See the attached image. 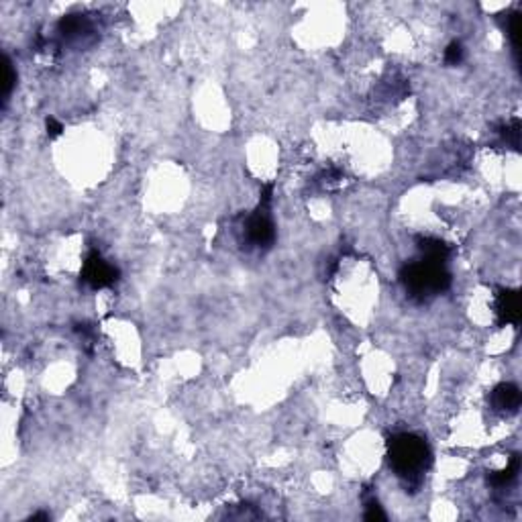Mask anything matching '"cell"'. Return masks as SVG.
I'll return each instance as SVG.
<instances>
[{
  "mask_svg": "<svg viewBox=\"0 0 522 522\" xmlns=\"http://www.w3.org/2000/svg\"><path fill=\"white\" fill-rule=\"evenodd\" d=\"M387 461L406 485H418L430 467L433 453L423 437L398 433L387 439Z\"/></svg>",
  "mask_w": 522,
  "mask_h": 522,
  "instance_id": "obj_1",
  "label": "cell"
},
{
  "mask_svg": "<svg viewBox=\"0 0 522 522\" xmlns=\"http://www.w3.org/2000/svg\"><path fill=\"white\" fill-rule=\"evenodd\" d=\"M400 282L410 298L425 302L451 286V273L447 271V263L421 257L400 270Z\"/></svg>",
  "mask_w": 522,
  "mask_h": 522,
  "instance_id": "obj_2",
  "label": "cell"
},
{
  "mask_svg": "<svg viewBox=\"0 0 522 522\" xmlns=\"http://www.w3.org/2000/svg\"><path fill=\"white\" fill-rule=\"evenodd\" d=\"M270 204L268 202H259L257 211L247 216L245 223V235H247V243L257 249H270L275 241V227L270 216Z\"/></svg>",
  "mask_w": 522,
  "mask_h": 522,
  "instance_id": "obj_3",
  "label": "cell"
},
{
  "mask_svg": "<svg viewBox=\"0 0 522 522\" xmlns=\"http://www.w3.org/2000/svg\"><path fill=\"white\" fill-rule=\"evenodd\" d=\"M118 280V270L113 263H108L98 251H92L86 261H84V270H82V282L86 286H90L92 290H102L113 286Z\"/></svg>",
  "mask_w": 522,
  "mask_h": 522,
  "instance_id": "obj_4",
  "label": "cell"
},
{
  "mask_svg": "<svg viewBox=\"0 0 522 522\" xmlns=\"http://www.w3.org/2000/svg\"><path fill=\"white\" fill-rule=\"evenodd\" d=\"M496 316L498 325H518L521 323V296L516 290H500L496 296Z\"/></svg>",
  "mask_w": 522,
  "mask_h": 522,
  "instance_id": "obj_5",
  "label": "cell"
},
{
  "mask_svg": "<svg viewBox=\"0 0 522 522\" xmlns=\"http://www.w3.org/2000/svg\"><path fill=\"white\" fill-rule=\"evenodd\" d=\"M490 402L498 412H516L521 406V390L516 384H500L492 390L490 394Z\"/></svg>",
  "mask_w": 522,
  "mask_h": 522,
  "instance_id": "obj_6",
  "label": "cell"
},
{
  "mask_svg": "<svg viewBox=\"0 0 522 522\" xmlns=\"http://www.w3.org/2000/svg\"><path fill=\"white\" fill-rule=\"evenodd\" d=\"M58 31L63 39H80L92 31V23L84 15H66L58 23Z\"/></svg>",
  "mask_w": 522,
  "mask_h": 522,
  "instance_id": "obj_7",
  "label": "cell"
},
{
  "mask_svg": "<svg viewBox=\"0 0 522 522\" xmlns=\"http://www.w3.org/2000/svg\"><path fill=\"white\" fill-rule=\"evenodd\" d=\"M418 249L423 253V257L426 259H433V261H441V263H447L449 255H451V249L447 245L445 241L441 239H435V237H425L418 241Z\"/></svg>",
  "mask_w": 522,
  "mask_h": 522,
  "instance_id": "obj_8",
  "label": "cell"
},
{
  "mask_svg": "<svg viewBox=\"0 0 522 522\" xmlns=\"http://www.w3.org/2000/svg\"><path fill=\"white\" fill-rule=\"evenodd\" d=\"M518 469H521V457L518 455H512L508 465L500 469V471H494L487 476V484H492L494 487H506L508 484H512L518 476Z\"/></svg>",
  "mask_w": 522,
  "mask_h": 522,
  "instance_id": "obj_9",
  "label": "cell"
},
{
  "mask_svg": "<svg viewBox=\"0 0 522 522\" xmlns=\"http://www.w3.org/2000/svg\"><path fill=\"white\" fill-rule=\"evenodd\" d=\"M498 133L506 141V145H512L514 149H518V145H521V120L518 118L508 120L506 125L500 127Z\"/></svg>",
  "mask_w": 522,
  "mask_h": 522,
  "instance_id": "obj_10",
  "label": "cell"
},
{
  "mask_svg": "<svg viewBox=\"0 0 522 522\" xmlns=\"http://www.w3.org/2000/svg\"><path fill=\"white\" fill-rule=\"evenodd\" d=\"M464 56H465V49L459 41L449 43V47L445 49V61L449 63V66H459V63L464 61Z\"/></svg>",
  "mask_w": 522,
  "mask_h": 522,
  "instance_id": "obj_11",
  "label": "cell"
},
{
  "mask_svg": "<svg viewBox=\"0 0 522 522\" xmlns=\"http://www.w3.org/2000/svg\"><path fill=\"white\" fill-rule=\"evenodd\" d=\"M4 72H6V80H4V92H2V98L4 102L8 100V97L13 94V88L17 84V74H15V68L11 63V59L4 58Z\"/></svg>",
  "mask_w": 522,
  "mask_h": 522,
  "instance_id": "obj_12",
  "label": "cell"
},
{
  "mask_svg": "<svg viewBox=\"0 0 522 522\" xmlns=\"http://www.w3.org/2000/svg\"><path fill=\"white\" fill-rule=\"evenodd\" d=\"M366 521H386V514H384V510H382V506L378 504L375 498H369L366 500Z\"/></svg>",
  "mask_w": 522,
  "mask_h": 522,
  "instance_id": "obj_13",
  "label": "cell"
},
{
  "mask_svg": "<svg viewBox=\"0 0 522 522\" xmlns=\"http://www.w3.org/2000/svg\"><path fill=\"white\" fill-rule=\"evenodd\" d=\"M45 127H47V135H49V139H56V137L61 135V131H63L61 123L56 120L54 116H49V118L45 120Z\"/></svg>",
  "mask_w": 522,
  "mask_h": 522,
  "instance_id": "obj_14",
  "label": "cell"
},
{
  "mask_svg": "<svg viewBox=\"0 0 522 522\" xmlns=\"http://www.w3.org/2000/svg\"><path fill=\"white\" fill-rule=\"evenodd\" d=\"M49 518H51V516H49L47 512H39V514H33L29 521H49Z\"/></svg>",
  "mask_w": 522,
  "mask_h": 522,
  "instance_id": "obj_15",
  "label": "cell"
}]
</instances>
